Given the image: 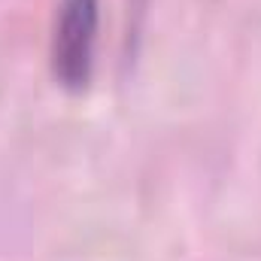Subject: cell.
<instances>
[{
	"instance_id": "cell-1",
	"label": "cell",
	"mask_w": 261,
	"mask_h": 261,
	"mask_svg": "<svg viewBox=\"0 0 261 261\" xmlns=\"http://www.w3.org/2000/svg\"><path fill=\"white\" fill-rule=\"evenodd\" d=\"M100 31V0H61L52 34V73L55 82L82 94L94 79Z\"/></svg>"
}]
</instances>
